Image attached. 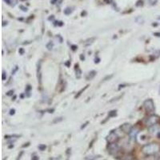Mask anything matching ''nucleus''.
<instances>
[{
  "mask_svg": "<svg viewBox=\"0 0 160 160\" xmlns=\"http://www.w3.org/2000/svg\"><path fill=\"white\" fill-rule=\"evenodd\" d=\"M160 151V146L158 143H149L143 146L142 151L146 155H154Z\"/></svg>",
  "mask_w": 160,
  "mask_h": 160,
  "instance_id": "nucleus-1",
  "label": "nucleus"
},
{
  "mask_svg": "<svg viewBox=\"0 0 160 160\" xmlns=\"http://www.w3.org/2000/svg\"><path fill=\"white\" fill-rule=\"evenodd\" d=\"M144 107L148 113H153L154 111V104L152 99H147L144 102Z\"/></svg>",
  "mask_w": 160,
  "mask_h": 160,
  "instance_id": "nucleus-2",
  "label": "nucleus"
},
{
  "mask_svg": "<svg viewBox=\"0 0 160 160\" xmlns=\"http://www.w3.org/2000/svg\"><path fill=\"white\" fill-rule=\"evenodd\" d=\"M119 135L114 131H111V133L108 134V136L107 137V143L109 144L110 143H114L119 140Z\"/></svg>",
  "mask_w": 160,
  "mask_h": 160,
  "instance_id": "nucleus-3",
  "label": "nucleus"
},
{
  "mask_svg": "<svg viewBox=\"0 0 160 160\" xmlns=\"http://www.w3.org/2000/svg\"><path fill=\"white\" fill-rule=\"evenodd\" d=\"M160 121V119L157 115H151L148 118V119L146 121V125L148 127H151L153 125H156Z\"/></svg>",
  "mask_w": 160,
  "mask_h": 160,
  "instance_id": "nucleus-4",
  "label": "nucleus"
},
{
  "mask_svg": "<svg viewBox=\"0 0 160 160\" xmlns=\"http://www.w3.org/2000/svg\"><path fill=\"white\" fill-rule=\"evenodd\" d=\"M108 151L110 152V154H115L119 151V147L116 143H110L108 146Z\"/></svg>",
  "mask_w": 160,
  "mask_h": 160,
  "instance_id": "nucleus-5",
  "label": "nucleus"
},
{
  "mask_svg": "<svg viewBox=\"0 0 160 160\" xmlns=\"http://www.w3.org/2000/svg\"><path fill=\"white\" fill-rule=\"evenodd\" d=\"M139 133V129L136 127H133L129 133V135L131 137V139L135 140L137 138V134Z\"/></svg>",
  "mask_w": 160,
  "mask_h": 160,
  "instance_id": "nucleus-6",
  "label": "nucleus"
},
{
  "mask_svg": "<svg viewBox=\"0 0 160 160\" xmlns=\"http://www.w3.org/2000/svg\"><path fill=\"white\" fill-rule=\"evenodd\" d=\"M121 130L122 131H124L125 133H130V131H131V129H132V126L131 124H129V123H125V124H123V125L121 126Z\"/></svg>",
  "mask_w": 160,
  "mask_h": 160,
  "instance_id": "nucleus-7",
  "label": "nucleus"
},
{
  "mask_svg": "<svg viewBox=\"0 0 160 160\" xmlns=\"http://www.w3.org/2000/svg\"><path fill=\"white\" fill-rule=\"evenodd\" d=\"M159 126H158V124H156V125H153L151 126V127H149V131H150V132L152 133V134H154L155 132H157V131H159Z\"/></svg>",
  "mask_w": 160,
  "mask_h": 160,
  "instance_id": "nucleus-8",
  "label": "nucleus"
},
{
  "mask_svg": "<svg viewBox=\"0 0 160 160\" xmlns=\"http://www.w3.org/2000/svg\"><path fill=\"white\" fill-rule=\"evenodd\" d=\"M71 12H72V10H71L70 7H67V8H66L65 10H64V14L67 15H70V14H71Z\"/></svg>",
  "mask_w": 160,
  "mask_h": 160,
  "instance_id": "nucleus-9",
  "label": "nucleus"
},
{
  "mask_svg": "<svg viewBox=\"0 0 160 160\" xmlns=\"http://www.w3.org/2000/svg\"><path fill=\"white\" fill-rule=\"evenodd\" d=\"M95 74H96L95 71H94V70L93 71H91L90 73H89V75H88V77L87 79L88 80H89V79H92L94 77H95Z\"/></svg>",
  "mask_w": 160,
  "mask_h": 160,
  "instance_id": "nucleus-10",
  "label": "nucleus"
},
{
  "mask_svg": "<svg viewBox=\"0 0 160 160\" xmlns=\"http://www.w3.org/2000/svg\"><path fill=\"white\" fill-rule=\"evenodd\" d=\"M46 146L43 145V144H41V145L38 146V149L40 150V151H45V149H46Z\"/></svg>",
  "mask_w": 160,
  "mask_h": 160,
  "instance_id": "nucleus-11",
  "label": "nucleus"
},
{
  "mask_svg": "<svg viewBox=\"0 0 160 160\" xmlns=\"http://www.w3.org/2000/svg\"><path fill=\"white\" fill-rule=\"evenodd\" d=\"M53 46H54V44H53L52 43L50 42V43H49L47 45V49H49V50H51V49H52Z\"/></svg>",
  "mask_w": 160,
  "mask_h": 160,
  "instance_id": "nucleus-12",
  "label": "nucleus"
},
{
  "mask_svg": "<svg viewBox=\"0 0 160 160\" xmlns=\"http://www.w3.org/2000/svg\"><path fill=\"white\" fill-rule=\"evenodd\" d=\"M114 115H116V111H111V113L109 114V117L114 116Z\"/></svg>",
  "mask_w": 160,
  "mask_h": 160,
  "instance_id": "nucleus-13",
  "label": "nucleus"
},
{
  "mask_svg": "<svg viewBox=\"0 0 160 160\" xmlns=\"http://www.w3.org/2000/svg\"><path fill=\"white\" fill-rule=\"evenodd\" d=\"M140 5H141V6L143 5V1H142V0H139V1H138V2H137V3H136V6H139Z\"/></svg>",
  "mask_w": 160,
  "mask_h": 160,
  "instance_id": "nucleus-14",
  "label": "nucleus"
},
{
  "mask_svg": "<svg viewBox=\"0 0 160 160\" xmlns=\"http://www.w3.org/2000/svg\"><path fill=\"white\" fill-rule=\"evenodd\" d=\"M19 7H20V9H22V10H23V11H27V8H26V7H25V6H19Z\"/></svg>",
  "mask_w": 160,
  "mask_h": 160,
  "instance_id": "nucleus-15",
  "label": "nucleus"
},
{
  "mask_svg": "<svg viewBox=\"0 0 160 160\" xmlns=\"http://www.w3.org/2000/svg\"><path fill=\"white\" fill-rule=\"evenodd\" d=\"M13 93H14V90H10V91H9L8 93L6 94V95H7L8 96H10V95H13Z\"/></svg>",
  "mask_w": 160,
  "mask_h": 160,
  "instance_id": "nucleus-16",
  "label": "nucleus"
},
{
  "mask_svg": "<svg viewBox=\"0 0 160 160\" xmlns=\"http://www.w3.org/2000/svg\"><path fill=\"white\" fill-rule=\"evenodd\" d=\"M18 52L20 53L21 55H23V53H24V50L23 49V48H21V49H19V50H18Z\"/></svg>",
  "mask_w": 160,
  "mask_h": 160,
  "instance_id": "nucleus-17",
  "label": "nucleus"
},
{
  "mask_svg": "<svg viewBox=\"0 0 160 160\" xmlns=\"http://www.w3.org/2000/svg\"><path fill=\"white\" fill-rule=\"evenodd\" d=\"M5 75H6V73H5V71H3V80H5V79H6V76H5Z\"/></svg>",
  "mask_w": 160,
  "mask_h": 160,
  "instance_id": "nucleus-18",
  "label": "nucleus"
},
{
  "mask_svg": "<svg viewBox=\"0 0 160 160\" xmlns=\"http://www.w3.org/2000/svg\"><path fill=\"white\" fill-rule=\"evenodd\" d=\"M31 160H38V157H37V156H34V157H32Z\"/></svg>",
  "mask_w": 160,
  "mask_h": 160,
  "instance_id": "nucleus-19",
  "label": "nucleus"
},
{
  "mask_svg": "<svg viewBox=\"0 0 160 160\" xmlns=\"http://www.w3.org/2000/svg\"><path fill=\"white\" fill-rule=\"evenodd\" d=\"M4 1H5V2H6V3H7V4H9V5H10V4L11 3V0H4Z\"/></svg>",
  "mask_w": 160,
  "mask_h": 160,
  "instance_id": "nucleus-20",
  "label": "nucleus"
},
{
  "mask_svg": "<svg viewBox=\"0 0 160 160\" xmlns=\"http://www.w3.org/2000/svg\"><path fill=\"white\" fill-rule=\"evenodd\" d=\"M112 76H113V75L107 76V78H105V79H104V81H106V80H107V79H111V77H112Z\"/></svg>",
  "mask_w": 160,
  "mask_h": 160,
  "instance_id": "nucleus-21",
  "label": "nucleus"
},
{
  "mask_svg": "<svg viewBox=\"0 0 160 160\" xmlns=\"http://www.w3.org/2000/svg\"><path fill=\"white\" fill-rule=\"evenodd\" d=\"M57 1H58V0H51V3H52V4H55Z\"/></svg>",
  "mask_w": 160,
  "mask_h": 160,
  "instance_id": "nucleus-22",
  "label": "nucleus"
},
{
  "mask_svg": "<svg viewBox=\"0 0 160 160\" xmlns=\"http://www.w3.org/2000/svg\"><path fill=\"white\" fill-rule=\"evenodd\" d=\"M15 110H11V114H15Z\"/></svg>",
  "mask_w": 160,
  "mask_h": 160,
  "instance_id": "nucleus-23",
  "label": "nucleus"
},
{
  "mask_svg": "<svg viewBox=\"0 0 160 160\" xmlns=\"http://www.w3.org/2000/svg\"><path fill=\"white\" fill-rule=\"evenodd\" d=\"M72 47L73 50H75L76 48H77V47H76V46H72V47Z\"/></svg>",
  "mask_w": 160,
  "mask_h": 160,
  "instance_id": "nucleus-24",
  "label": "nucleus"
},
{
  "mask_svg": "<svg viewBox=\"0 0 160 160\" xmlns=\"http://www.w3.org/2000/svg\"><path fill=\"white\" fill-rule=\"evenodd\" d=\"M104 2H106L107 3H110L111 2V0H104Z\"/></svg>",
  "mask_w": 160,
  "mask_h": 160,
  "instance_id": "nucleus-25",
  "label": "nucleus"
},
{
  "mask_svg": "<svg viewBox=\"0 0 160 160\" xmlns=\"http://www.w3.org/2000/svg\"><path fill=\"white\" fill-rule=\"evenodd\" d=\"M154 35H156V36H160V33H154Z\"/></svg>",
  "mask_w": 160,
  "mask_h": 160,
  "instance_id": "nucleus-26",
  "label": "nucleus"
},
{
  "mask_svg": "<svg viewBox=\"0 0 160 160\" xmlns=\"http://www.w3.org/2000/svg\"><path fill=\"white\" fill-rule=\"evenodd\" d=\"M83 15H86V12H82V16H83Z\"/></svg>",
  "mask_w": 160,
  "mask_h": 160,
  "instance_id": "nucleus-27",
  "label": "nucleus"
},
{
  "mask_svg": "<svg viewBox=\"0 0 160 160\" xmlns=\"http://www.w3.org/2000/svg\"><path fill=\"white\" fill-rule=\"evenodd\" d=\"M80 58H81V59H84V56L81 55V56H80Z\"/></svg>",
  "mask_w": 160,
  "mask_h": 160,
  "instance_id": "nucleus-28",
  "label": "nucleus"
},
{
  "mask_svg": "<svg viewBox=\"0 0 160 160\" xmlns=\"http://www.w3.org/2000/svg\"><path fill=\"white\" fill-rule=\"evenodd\" d=\"M158 137H159V138L160 139V132H159V134H158Z\"/></svg>",
  "mask_w": 160,
  "mask_h": 160,
  "instance_id": "nucleus-29",
  "label": "nucleus"
},
{
  "mask_svg": "<svg viewBox=\"0 0 160 160\" xmlns=\"http://www.w3.org/2000/svg\"><path fill=\"white\" fill-rule=\"evenodd\" d=\"M133 160H136V159H133Z\"/></svg>",
  "mask_w": 160,
  "mask_h": 160,
  "instance_id": "nucleus-30",
  "label": "nucleus"
},
{
  "mask_svg": "<svg viewBox=\"0 0 160 160\" xmlns=\"http://www.w3.org/2000/svg\"></svg>",
  "mask_w": 160,
  "mask_h": 160,
  "instance_id": "nucleus-31",
  "label": "nucleus"
}]
</instances>
